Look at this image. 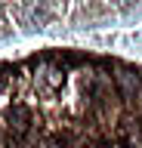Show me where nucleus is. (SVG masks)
<instances>
[{"instance_id": "f257e3e1", "label": "nucleus", "mask_w": 142, "mask_h": 148, "mask_svg": "<svg viewBox=\"0 0 142 148\" xmlns=\"http://www.w3.org/2000/svg\"><path fill=\"white\" fill-rule=\"evenodd\" d=\"M6 120H10V130L12 133H28V127H31V111L25 108V105H16V108L6 114Z\"/></svg>"}]
</instances>
